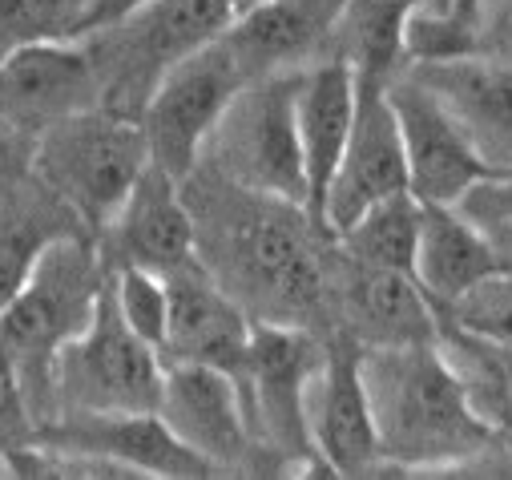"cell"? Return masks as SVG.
Instances as JSON below:
<instances>
[{
    "mask_svg": "<svg viewBox=\"0 0 512 480\" xmlns=\"http://www.w3.org/2000/svg\"><path fill=\"white\" fill-rule=\"evenodd\" d=\"M170 287V327L162 343L166 364H210L234 376L246 392L250 368V327L254 319L222 291V283L198 263V255L166 275Z\"/></svg>",
    "mask_w": 512,
    "mask_h": 480,
    "instance_id": "cell-15",
    "label": "cell"
},
{
    "mask_svg": "<svg viewBox=\"0 0 512 480\" xmlns=\"http://www.w3.org/2000/svg\"><path fill=\"white\" fill-rule=\"evenodd\" d=\"M355 85L359 93H355L351 138L339 158L335 182L327 190V210H323V222L331 234H339L371 202L408 190V154H404L396 109L388 101V85H363V81Z\"/></svg>",
    "mask_w": 512,
    "mask_h": 480,
    "instance_id": "cell-17",
    "label": "cell"
},
{
    "mask_svg": "<svg viewBox=\"0 0 512 480\" xmlns=\"http://www.w3.org/2000/svg\"><path fill=\"white\" fill-rule=\"evenodd\" d=\"M307 424L315 452L331 468V476L379 472L383 452L363 380V343L347 331H327V355L307 396Z\"/></svg>",
    "mask_w": 512,
    "mask_h": 480,
    "instance_id": "cell-14",
    "label": "cell"
},
{
    "mask_svg": "<svg viewBox=\"0 0 512 480\" xmlns=\"http://www.w3.org/2000/svg\"><path fill=\"white\" fill-rule=\"evenodd\" d=\"M355 73L343 61H315L299 77V146H303V174H307V214L315 226L327 230V190L335 182L339 158L351 138L355 122ZM331 234V230H327Z\"/></svg>",
    "mask_w": 512,
    "mask_h": 480,
    "instance_id": "cell-21",
    "label": "cell"
},
{
    "mask_svg": "<svg viewBox=\"0 0 512 480\" xmlns=\"http://www.w3.org/2000/svg\"><path fill=\"white\" fill-rule=\"evenodd\" d=\"M37 416H33V404L25 396V384H21V372L13 364L9 347L0 343V456L21 448V444H33L37 440Z\"/></svg>",
    "mask_w": 512,
    "mask_h": 480,
    "instance_id": "cell-29",
    "label": "cell"
},
{
    "mask_svg": "<svg viewBox=\"0 0 512 480\" xmlns=\"http://www.w3.org/2000/svg\"><path fill=\"white\" fill-rule=\"evenodd\" d=\"M363 380L383 464L400 472H436L476 460L496 444V424L476 408L440 339L363 347Z\"/></svg>",
    "mask_w": 512,
    "mask_h": 480,
    "instance_id": "cell-2",
    "label": "cell"
},
{
    "mask_svg": "<svg viewBox=\"0 0 512 480\" xmlns=\"http://www.w3.org/2000/svg\"><path fill=\"white\" fill-rule=\"evenodd\" d=\"M388 101L404 134L408 154V190L432 206H456L476 182L496 174L460 122L444 109V101L416 81L408 69L388 85Z\"/></svg>",
    "mask_w": 512,
    "mask_h": 480,
    "instance_id": "cell-12",
    "label": "cell"
},
{
    "mask_svg": "<svg viewBox=\"0 0 512 480\" xmlns=\"http://www.w3.org/2000/svg\"><path fill=\"white\" fill-rule=\"evenodd\" d=\"M444 323L496 343V347H512V275L500 271L496 279L480 283L472 295H464L460 303H452L444 315Z\"/></svg>",
    "mask_w": 512,
    "mask_h": 480,
    "instance_id": "cell-28",
    "label": "cell"
},
{
    "mask_svg": "<svg viewBox=\"0 0 512 480\" xmlns=\"http://www.w3.org/2000/svg\"><path fill=\"white\" fill-rule=\"evenodd\" d=\"M182 194L194 214L198 263L250 319L331 331L335 234L315 226L303 206L242 190L202 162L182 182Z\"/></svg>",
    "mask_w": 512,
    "mask_h": 480,
    "instance_id": "cell-1",
    "label": "cell"
},
{
    "mask_svg": "<svg viewBox=\"0 0 512 480\" xmlns=\"http://www.w3.org/2000/svg\"><path fill=\"white\" fill-rule=\"evenodd\" d=\"M299 73H275L246 81L214 134L206 138L202 166L222 174L226 182L283 198L307 210V174L299 146Z\"/></svg>",
    "mask_w": 512,
    "mask_h": 480,
    "instance_id": "cell-5",
    "label": "cell"
},
{
    "mask_svg": "<svg viewBox=\"0 0 512 480\" xmlns=\"http://www.w3.org/2000/svg\"><path fill=\"white\" fill-rule=\"evenodd\" d=\"M234 13L226 0H154L93 37H81L101 77V109L142 117L154 85L194 49L218 41Z\"/></svg>",
    "mask_w": 512,
    "mask_h": 480,
    "instance_id": "cell-6",
    "label": "cell"
},
{
    "mask_svg": "<svg viewBox=\"0 0 512 480\" xmlns=\"http://www.w3.org/2000/svg\"><path fill=\"white\" fill-rule=\"evenodd\" d=\"M146 5H154V0H85V9H81V21H77L73 41L93 37V33H101V29H109V25L125 21V17H134V13H138V9H146Z\"/></svg>",
    "mask_w": 512,
    "mask_h": 480,
    "instance_id": "cell-32",
    "label": "cell"
},
{
    "mask_svg": "<svg viewBox=\"0 0 512 480\" xmlns=\"http://www.w3.org/2000/svg\"><path fill=\"white\" fill-rule=\"evenodd\" d=\"M327 335L295 323H267L254 319L250 327V368H246V420L259 444V456H275L279 472H327L319 460L311 424H307V396L323 368Z\"/></svg>",
    "mask_w": 512,
    "mask_h": 480,
    "instance_id": "cell-7",
    "label": "cell"
},
{
    "mask_svg": "<svg viewBox=\"0 0 512 480\" xmlns=\"http://www.w3.org/2000/svg\"><path fill=\"white\" fill-rule=\"evenodd\" d=\"M85 0H0V41H73Z\"/></svg>",
    "mask_w": 512,
    "mask_h": 480,
    "instance_id": "cell-27",
    "label": "cell"
},
{
    "mask_svg": "<svg viewBox=\"0 0 512 480\" xmlns=\"http://www.w3.org/2000/svg\"><path fill=\"white\" fill-rule=\"evenodd\" d=\"M456 17L480 29V0H460V13H456Z\"/></svg>",
    "mask_w": 512,
    "mask_h": 480,
    "instance_id": "cell-35",
    "label": "cell"
},
{
    "mask_svg": "<svg viewBox=\"0 0 512 480\" xmlns=\"http://www.w3.org/2000/svg\"><path fill=\"white\" fill-rule=\"evenodd\" d=\"M109 287H113L117 311H121L125 323H130V331H138L150 347L162 351L166 327H170V287H166V275L146 271V267H113L109 271Z\"/></svg>",
    "mask_w": 512,
    "mask_h": 480,
    "instance_id": "cell-26",
    "label": "cell"
},
{
    "mask_svg": "<svg viewBox=\"0 0 512 480\" xmlns=\"http://www.w3.org/2000/svg\"><path fill=\"white\" fill-rule=\"evenodd\" d=\"M504 267L496 259L492 238L460 214V206L424 202L420 247H416V283L444 315L452 303L472 295L480 283L496 279Z\"/></svg>",
    "mask_w": 512,
    "mask_h": 480,
    "instance_id": "cell-22",
    "label": "cell"
},
{
    "mask_svg": "<svg viewBox=\"0 0 512 480\" xmlns=\"http://www.w3.org/2000/svg\"><path fill=\"white\" fill-rule=\"evenodd\" d=\"M105 283H109V267L101 259L97 234L77 230L57 238L37 259L25 287L0 311V343L9 347L21 372L37 424H49L57 416L53 364L61 347L73 343L93 323Z\"/></svg>",
    "mask_w": 512,
    "mask_h": 480,
    "instance_id": "cell-3",
    "label": "cell"
},
{
    "mask_svg": "<svg viewBox=\"0 0 512 480\" xmlns=\"http://www.w3.org/2000/svg\"><path fill=\"white\" fill-rule=\"evenodd\" d=\"M480 41L492 53H512V0H480Z\"/></svg>",
    "mask_w": 512,
    "mask_h": 480,
    "instance_id": "cell-33",
    "label": "cell"
},
{
    "mask_svg": "<svg viewBox=\"0 0 512 480\" xmlns=\"http://www.w3.org/2000/svg\"><path fill=\"white\" fill-rule=\"evenodd\" d=\"M424 0H343L331 33V61H343L363 85H392L408 65V29Z\"/></svg>",
    "mask_w": 512,
    "mask_h": 480,
    "instance_id": "cell-24",
    "label": "cell"
},
{
    "mask_svg": "<svg viewBox=\"0 0 512 480\" xmlns=\"http://www.w3.org/2000/svg\"><path fill=\"white\" fill-rule=\"evenodd\" d=\"M105 267H146L170 275L174 267L190 263L194 251V214L182 194V182L166 174L158 162L142 170L130 198L121 202L113 222L97 234Z\"/></svg>",
    "mask_w": 512,
    "mask_h": 480,
    "instance_id": "cell-18",
    "label": "cell"
},
{
    "mask_svg": "<svg viewBox=\"0 0 512 480\" xmlns=\"http://www.w3.org/2000/svg\"><path fill=\"white\" fill-rule=\"evenodd\" d=\"M343 0H259L222 33L242 81L299 73L327 61Z\"/></svg>",
    "mask_w": 512,
    "mask_h": 480,
    "instance_id": "cell-20",
    "label": "cell"
},
{
    "mask_svg": "<svg viewBox=\"0 0 512 480\" xmlns=\"http://www.w3.org/2000/svg\"><path fill=\"white\" fill-rule=\"evenodd\" d=\"M408 73L444 101L492 170H512V57L476 49L460 57L412 61Z\"/></svg>",
    "mask_w": 512,
    "mask_h": 480,
    "instance_id": "cell-19",
    "label": "cell"
},
{
    "mask_svg": "<svg viewBox=\"0 0 512 480\" xmlns=\"http://www.w3.org/2000/svg\"><path fill=\"white\" fill-rule=\"evenodd\" d=\"M158 416L186 448L210 460L218 476L246 472L250 460H259V444H254L234 376L210 364H166Z\"/></svg>",
    "mask_w": 512,
    "mask_h": 480,
    "instance_id": "cell-16",
    "label": "cell"
},
{
    "mask_svg": "<svg viewBox=\"0 0 512 480\" xmlns=\"http://www.w3.org/2000/svg\"><path fill=\"white\" fill-rule=\"evenodd\" d=\"M101 105V77L85 41H25L0 57V117L41 138Z\"/></svg>",
    "mask_w": 512,
    "mask_h": 480,
    "instance_id": "cell-13",
    "label": "cell"
},
{
    "mask_svg": "<svg viewBox=\"0 0 512 480\" xmlns=\"http://www.w3.org/2000/svg\"><path fill=\"white\" fill-rule=\"evenodd\" d=\"M5 53H9V45H5V41H0V57H5Z\"/></svg>",
    "mask_w": 512,
    "mask_h": 480,
    "instance_id": "cell-37",
    "label": "cell"
},
{
    "mask_svg": "<svg viewBox=\"0 0 512 480\" xmlns=\"http://www.w3.org/2000/svg\"><path fill=\"white\" fill-rule=\"evenodd\" d=\"M331 331H347L363 347H404V343H436L440 311L416 283V275L371 267L331 247Z\"/></svg>",
    "mask_w": 512,
    "mask_h": 480,
    "instance_id": "cell-10",
    "label": "cell"
},
{
    "mask_svg": "<svg viewBox=\"0 0 512 480\" xmlns=\"http://www.w3.org/2000/svg\"><path fill=\"white\" fill-rule=\"evenodd\" d=\"M146 166L150 142L142 122L101 105L57 122L33 150V174L81 218L89 234H101L113 222Z\"/></svg>",
    "mask_w": 512,
    "mask_h": 480,
    "instance_id": "cell-4",
    "label": "cell"
},
{
    "mask_svg": "<svg viewBox=\"0 0 512 480\" xmlns=\"http://www.w3.org/2000/svg\"><path fill=\"white\" fill-rule=\"evenodd\" d=\"M420 218H424V202L404 190L392 198L371 202L359 218H351L335 243L343 255L371 263V267H388V271H404L416 275V247H420Z\"/></svg>",
    "mask_w": 512,
    "mask_h": 480,
    "instance_id": "cell-25",
    "label": "cell"
},
{
    "mask_svg": "<svg viewBox=\"0 0 512 480\" xmlns=\"http://www.w3.org/2000/svg\"><path fill=\"white\" fill-rule=\"evenodd\" d=\"M420 13H432V17H456L460 13V0H424Z\"/></svg>",
    "mask_w": 512,
    "mask_h": 480,
    "instance_id": "cell-34",
    "label": "cell"
},
{
    "mask_svg": "<svg viewBox=\"0 0 512 480\" xmlns=\"http://www.w3.org/2000/svg\"><path fill=\"white\" fill-rule=\"evenodd\" d=\"M37 444L69 456H97L130 476L202 480L218 476L210 460L186 448L158 412H61L41 424Z\"/></svg>",
    "mask_w": 512,
    "mask_h": 480,
    "instance_id": "cell-11",
    "label": "cell"
},
{
    "mask_svg": "<svg viewBox=\"0 0 512 480\" xmlns=\"http://www.w3.org/2000/svg\"><path fill=\"white\" fill-rule=\"evenodd\" d=\"M33 150H37V138L0 117V194L33 170Z\"/></svg>",
    "mask_w": 512,
    "mask_h": 480,
    "instance_id": "cell-31",
    "label": "cell"
},
{
    "mask_svg": "<svg viewBox=\"0 0 512 480\" xmlns=\"http://www.w3.org/2000/svg\"><path fill=\"white\" fill-rule=\"evenodd\" d=\"M226 5H230V13L238 17V13H246L250 5H259V0H226Z\"/></svg>",
    "mask_w": 512,
    "mask_h": 480,
    "instance_id": "cell-36",
    "label": "cell"
},
{
    "mask_svg": "<svg viewBox=\"0 0 512 480\" xmlns=\"http://www.w3.org/2000/svg\"><path fill=\"white\" fill-rule=\"evenodd\" d=\"M166 359L121 319L105 283L93 323L61 347L53 364V396L61 412H158ZM53 416V420H57Z\"/></svg>",
    "mask_w": 512,
    "mask_h": 480,
    "instance_id": "cell-8",
    "label": "cell"
},
{
    "mask_svg": "<svg viewBox=\"0 0 512 480\" xmlns=\"http://www.w3.org/2000/svg\"><path fill=\"white\" fill-rule=\"evenodd\" d=\"M77 230H85L81 218L33 170L0 194V311L25 287L37 259Z\"/></svg>",
    "mask_w": 512,
    "mask_h": 480,
    "instance_id": "cell-23",
    "label": "cell"
},
{
    "mask_svg": "<svg viewBox=\"0 0 512 480\" xmlns=\"http://www.w3.org/2000/svg\"><path fill=\"white\" fill-rule=\"evenodd\" d=\"M460 214L472 218L476 226L492 222H512V170H496L484 182H476L460 202Z\"/></svg>",
    "mask_w": 512,
    "mask_h": 480,
    "instance_id": "cell-30",
    "label": "cell"
},
{
    "mask_svg": "<svg viewBox=\"0 0 512 480\" xmlns=\"http://www.w3.org/2000/svg\"><path fill=\"white\" fill-rule=\"evenodd\" d=\"M242 73L226 49V41H210L182 57L166 77L154 85L146 109H142V130L150 142V162H158L166 174L186 182L206 150V138L214 134L218 117L242 89Z\"/></svg>",
    "mask_w": 512,
    "mask_h": 480,
    "instance_id": "cell-9",
    "label": "cell"
}]
</instances>
